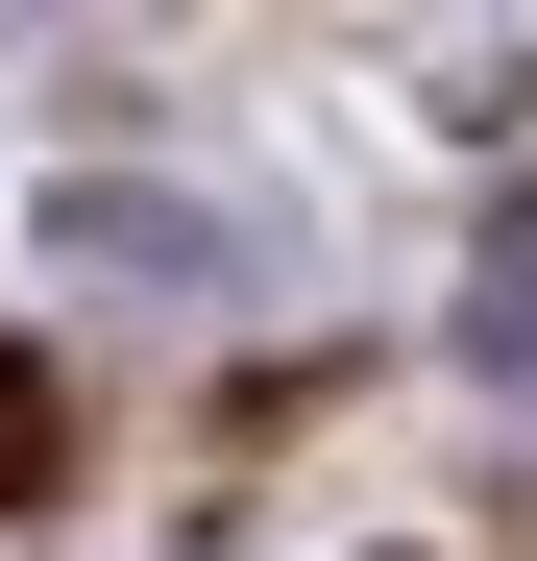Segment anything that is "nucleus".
<instances>
[{"label":"nucleus","instance_id":"obj_3","mask_svg":"<svg viewBox=\"0 0 537 561\" xmlns=\"http://www.w3.org/2000/svg\"><path fill=\"white\" fill-rule=\"evenodd\" d=\"M49 463H73V391H49V366H0V513H25Z\"/></svg>","mask_w":537,"mask_h":561},{"label":"nucleus","instance_id":"obj_2","mask_svg":"<svg viewBox=\"0 0 537 561\" xmlns=\"http://www.w3.org/2000/svg\"><path fill=\"white\" fill-rule=\"evenodd\" d=\"M465 366H489V391L537 415V196H513V220L465 244Z\"/></svg>","mask_w":537,"mask_h":561},{"label":"nucleus","instance_id":"obj_1","mask_svg":"<svg viewBox=\"0 0 537 561\" xmlns=\"http://www.w3.org/2000/svg\"><path fill=\"white\" fill-rule=\"evenodd\" d=\"M73 268H147V294H220L244 244H220L196 196H73Z\"/></svg>","mask_w":537,"mask_h":561}]
</instances>
